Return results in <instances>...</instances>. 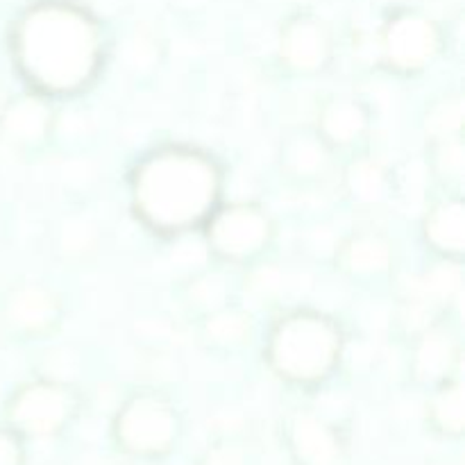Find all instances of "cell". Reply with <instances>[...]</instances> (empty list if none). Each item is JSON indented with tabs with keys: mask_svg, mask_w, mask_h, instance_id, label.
Returning a JSON list of instances; mask_svg holds the SVG:
<instances>
[{
	"mask_svg": "<svg viewBox=\"0 0 465 465\" xmlns=\"http://www.w3.org/2000/svg\"><path fill=\"white\" fill-rule=\"evenodd\" d=\"M7 50L23 89L57 104L94 89L109 62L104 25L68 0H39L23 9L9 27Z\"/></svg>",
	"mask_w": 465,
	"mask_h": 465,
	"instance_id": "6da1fadb",
	"label": "cell"
},
{
	"mask_svg": "<svg viewBox=\"0 0 465 465\" xmlns=\"http://www.w3.org/2000/svg\"><path fill=\"white\" fill-rule=\"evenodd\" d=\"M136 225L162 241L200 234L227 195V168L198 143L168 141L141 153L125 175Z\"/></svg>",
	"mask_w": 465,
	"mask_h": 465,
	"instance_id": "7a4b0ae2",
	"label": "cell"
},
{
	"mask_svg": "<svg viewBox=\"0 0 465 465\" xmlns=\"http://www.w3.org/2000/svg\"><path fill=\"white\" fill-rule=\"evenodd\" d=\"M345 325L316 307H291L262 327V359L275 380L293 389L313 391L330 384L345 363Z\"/></svg>",
	"mask_w": 465,
	"mask_h": 465,
	"instance_id": "3957f363",
	"label": "cell"
},
{
	"mask_svg": "<svg viewBox=\"0 0 465 465\" xmlns=\"http://www.w3.org/2000/svg\"><path fill=\"white\" fill-rule=\"evenodd\" d=\"M200 236L213 263L248 272L268 262L280 236V223L259 200L225 198Z\"/></svg>",
	"mask_w": 465,
	"mask_h": 465,
	"instance_id": "277c9868",
	"label": "cell"
},
{
	"mask_svg": "<svg viewBox=\"0 0 465 465\" xmlns=\"http://www.w3.org/2000/svg\"><path fill=\"white\" fill-rule=\"evenodd\" d=\"M445 30L439 18L425 9H398L372 39V62L395 77L425 75L445 53Z\"/></svg>",
	"mask_w": 465,
	"mask_h": 465,
	"instance_id": "5b68a950",
	"label": "cell"
},
{
	"mask_svg": "<svg viewBox=\"0 0 465 465\" xmlns=\"http://www.w3.org/2000/svg\"><path fill=\"white\" fill-rule=\"evenodd\" d=\"M82 407V391L62 375H39L12 391L5 404L7 427L32 439H50L66 430Z\"/></svg>",
	"mask_w": 465,
	"mask_h": 465,
	"instance_id": "8992f818",
	"label": "cell"
},
{
	"mask_svg": "<svg viewBox=\"0 0 465 465\" xmlns=\"http://www.w3.org/2000/svg\"><path fill=\"white\" fill-rule=\"evenodd\" d=\"M182 431V416L163 391L145 386L127 395L114 418L116 440L132 454L159 457L173 450Z\"/></svg>",
	"mask_w": 465,
	"mask_h": 465,
	"instance_id": "52a82bcc",
	"label": "cell"
},
{
	"mask_svg": "<svg viewBox=\"0 0 465 465\" xmlns=\"http://www.w3.org/2000/svg\"><path fill=\"white\" fill-rule=\"evenodd\" d=\"M68 307L62 291L44 280H21L0 298V327L23 345L53 341L66 322Z\"/></svg>",
	"mask_w": 465,
	"mask_h": 465,
	"instance_id": "ba28073f",
	"label": "cell"
},
{
	"mask_svg": "<svg viewBox=\"0 0 465 465\" xmlns=\"http://www.w3.org/2000/svg\"><path fill=\"white\" fill-rule=\"evenodd\" d=\"M339 54L334 27L309 9H298L277 30L275 62L289 77L316 80L331 71Z\"/></svg>",
	"mask_w": 465,
	"mask_h": 465,
	"instance_id": "9c48e42d",
	"label": "cell"
},
{
	"mask_svg": "<svg viewBox=\"0 0 465 465\" xmlns=\"http://www.w3.org/2000/svg\"><path fill=\"white\" fill-rule=\"evenodd\" d=\"M331 268L348 284L359 289H381L395 282L400 268L398 243L389 232L375 225L354 227L336 241Z\"/></svg>",
	"mask_w": 465,
	"mask_h": 465,
	"instance_id": "30bf717a",
	"label": "cell"
},
{
	"mask_svg": "<svg viewBox=\"0 0 465 465\" xmlns=\"http://www.w3.org/2000/svg\"><path fill=\"white\" fill-rule=\"evenodd\" d=\"M277 175L293 191H318L325 186H339L341 159L327 148L316 134L312 123L291 127L282 134L275 153Z\"/></svg>",
	"mask_w": 465,
	"mask_h": 465,
	"instance_id": "8fae6325",
	"label": "cell"
},
{
	"mask_svg": "<svg viewBox=\"0 0 465 465\" xmlns=\"http://www.w3.org/2000/svg\"><path fill=\"white\" fill-rule=\"evenodd\" d=\"M57 127L59 104L30 89H21L0 107V143L23 159L48 153Z\"/></svg>",
	"mask_w": 465,
	"mask_h": 465,
	"instance_id": "7c38bea8",
	"label": "cell"
},
{
	"mask_svg": "<svg viewBox=\"0 0 465 465\" xmlns=\"http://www.w3.org/2000/svg\"><path fill=\"white\" fill-rule=\"evenodd\" d=\"M407 371L409 380L425 391L463 375V334L457 313L407 339Z\"/></svg>",
	"mask_w": 465,
	"mask_h": 465,
	"instance_id": "4fadbf2b",
	"label": "cell"
},
{
	"mask_svg": "<svg viewBox=\"0 0 465 465\" xmlns=\"http://www.w3.org/2000/svg\"><path fill=\"white\" fill-rule=\"evenodd\" d=\"M312 127L327 148L343 162L352 154L371 148L375 130V109L371 100L352 91L330 94L318 103Z\"/></svg>",
	"mask_w": 465,
	"mask_h": 465,
	"instance_id": "5bb4252c",
	"label": "cell"
},
{
	"mask_svg": "<svg viewBox=\"0 0 465 465\" xmlns=\"http://www.w3.org/2000/svg\"><path fill=\"white\" fill-rule=\"evenodd\" d=\"M191 325H193L195 343L207 354L221 359L236 357L262 339L257 313L243 300L193 318Z\"/></svg>",
	"mask_w": 465,
	"mask_h": 465,
	"instance_id": "9a60e30c",
	"label": "cell"
},
{
	"mask_svg": "<svg viewBox=\"0 0 465 465\" xmlns=\"http://www.w3.org/2000/svg\"><path fill=\"white\" fill-rule=\"evenodd\" d=\"M418 236L430 259L465 262V200L463 191H440L427 203L418 221Z\"/></svg>",
	"mask_w": 465,
	"mask_h": 465,
	"instance_id": "2e32d148",
	"label": "cell"
},
{
	"mask_svg": "<svg viewBox=\"0 0 465 465\" xmlns=\"http://www.w3.org/2000/svg\"><path fill=\"white\" fill-rule=\"evenodd\" d=\"M286 439L302 465H345L343 434L313 409H295L286 418Z\"/></svg>",
	"mask_w": 465,
	"mask_h": 465,
	"instance_id": "e0dca14e",
	"label": "cell"
},
{
	"mask_svg": "<svg viewBox=\"0 0 465 465\" xmlns=\"http://www.w3.org/2000/svg\"><path fill=\"white\" fill-rule=\"evenodd\" d=\"M177 295H180L182 309L186 312L189 321L236 302V300H243L241 286L236 282V271L213 262L203 271L191 272L180 284Z\"/></svg>",
	"mask_w": 465,
	"mask_h": 465,
	"instance_id": "ac0fdd59",
	"label": "cell"
},
{
	"mask_svg": "<svg viewBox=\"0 0 465 465\" xmlns=\"http://www.w3.org/2000/svg\"><path fill=\"white\" fill-rule=\"evenodd\" d=\"M391 184H393V173L389 163L372 154L371 148L341 162L339 189L354 203L380 204L381 200L389 198Z\"/></svg>",
	"mask_w": 465,
	"mask_h": 465,
	"instance_id": "d6986e66",
	"label": "cell"
},
{
	"mask_svg": "<svg viewBox=\"0 0 465 465\" xmlns=\"http://www.w3.org/2000/svg\"><path fill=\"white\" fill-rule=\"evenodd\" d=\"M420 132L425 143L465 136V95L459 86L430 95L420 114Z\"/></svg>",
	"mask_w": 465,
	"mask_h": 465,
	"instance_id": "ffe728a7",
	"label": "cell"
},
{
	"mask_svg": "<svg viewBox=\"0 0 465 465\" xmlns=\"http://www.w3.org/2000/svg\"><path fill=\"white\" fill-rule=\"evenodd\" d=\"M427 418L434 430L445 436H461L465 427L463 375L450 377L443 384L427 391Z\"/></svg>",
	"mask_w": 465,
	"mask_h": 465,
	"instance_id": "44dd1931",
	"label": "cell"
},
{
	"mask_svg": "<svg viewBox=\"0 0 465 465\" xmlns=\"http://www.w3.org/2000/svg\"><path fill=\"white\" fill-rule=\"evenodd\" d=\"M425 162L440 191H463L465 136L425 143Z\"/></svg>",
	"mask_w": 465,
	"mask_h": 465,
	"instance_id": "7402d4cb",
	"label": "cell"
},
{
	"mask_svg": "<svg viewBox=\"0 0 465 465\" xmlns=\"http://www.w3.org/2000/svg\"><path fill=\"white\" fill-rule=\"evenodd\" d=\"M21 439L12 427H0V465H23Z\"/></svg>",
	"mask_w": 465,
	"mask_h": 465,
	"instance_id": "603a6c76",
	"label": "cell"
},
{
	"mask_svg": "<svg viewBox=\"0 0 465 465\" xmlns=\"http://www.w3.org/2000/svg\"><path fill=\"white\" fill-rule=\"evenodd\" d=\"M204 465H243V452L234 443H218L207 454Z\"/></svg>",
	"mask_w": 465,
	"mask_h": 465,
	"instance_id": "cb8c5ba5",
	"label": "cell"
},
{
	"mask_svg": "<svg viewBox=\"0 0 465 465\" xmlns=\"http://www.w3.org/2000/svg\"><path fill=\"white\" fill-rule=\"evenodd\" d=\"M291 3H293V5H298L300 9H307V5L312 3V0H291Z\"/></svg>",
	"mask_w": 465,
	"mask_h": 465,
	"instance_id": "d4e9b609",
	"label": "cell"
}]
</instances>
